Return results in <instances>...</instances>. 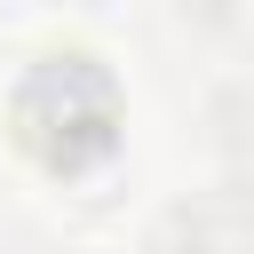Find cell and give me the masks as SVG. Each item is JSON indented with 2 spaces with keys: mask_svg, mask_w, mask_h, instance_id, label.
<instances>
[{
  "mask_svg": "<svg viewBox=\"0 0 254 254\" xmlns=\"http://www.w3.org/2000/svg\"><path fill=\"white\" fill-rule=\"evenodd\" d=\"M111 127H119V95H111L103 64H87V56H48L24 79V95H16V135L48 167L103 159L111 151Z\"/></svg>",
  "mask_w": 254,
  "mask_h": 254,
  "instance_id": "obj_1",
  "label": "cell"
}]
</instances>
